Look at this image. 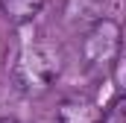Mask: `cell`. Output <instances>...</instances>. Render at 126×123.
<instances>
[{"instance_id": "obj_1", "label": "cell", "mask_w": 126, "mask_h": 123, "mask_svg": "<svg viewBox=\"0 0 126 123\" xmlns=\"http://www.w3.org/2000/svg\"><path fill=\"white\" fill-rule=\"evenodd\" d=\"M62 67L64 62L56 44L32 41L18 53V59L12 64V82L21 94L38 97V94L50 91L56 85V79L62 76Z\"/></svg>"}, {"instance_id": "obj_2", "label": "cell", "mask_w": 126, "mask_h": 123, "mask_svg": "<svg viewBox=\"0 0 126 123\" xmlns=\"http://www.w3.org/2000/svg\"><path fill=\"white\" fill-rule=\"evenodd\" d=\"M120 50H123V32L120 24L111 18H103L100 24L79 35V56L88 70H100V73L111 70L114 62L120 59Z\"/></svg>"}, {"instance_id": "obj_3", "label": "cell", "mask_w": 126, "mask_h": 123, "mask_svg": "<svg viewBox=\"0 0 126 123\" xmlns=\"http://www.w3.org/2000/svg\"><path fill=\"white\" fill-rule=\"evenodd\" d=\"M106 18V0H62V27L73 35L88 32Z\"/></svg>"}, {"instance_id": "obj_4", "label": "cell", "mask_w": 126, "mask_h": 123, "mask_svg": "<svg viewBox=\"0 0 126 123\" xmlns=\"http://www.w3.org/2000/svg\"><path fill=\"white\" fill-rule=\"evenodd\" d=\"M53 120L56 123H106V114L91 97H67L59 103Z\"/></svg>"}, {"instance_id": "obj_5", "label": "cell", "mask_w": 126, "mask_h": 123, "mask_svg": "<svg viewBox=\"0 0 126 123\" xmlns=\"http://www.w3.org/2000/svg\"><path fill=\"white\" fill-rule=\"evenodd\" d=\"M41 9H44V0H0L3 18H6L9 24H18V27L35 21V18L41 15Z\"/></svg>"}, {"instance_id": "obj_6", "label": "cell", "mask_w": 126, "mask_h": 123, "mask_svg": "<svg viewBox=\"0 0 126 123\" xmlns=\"http://www.w3.org/2000/svg\"><path fill=\"white\" fill-rule=\"evenodd\" d=\"M32 123H56V120H53V114H50V117H38V120H32Z\"/></svg>"}, {"instance_id": "obj_7", "label": "cell", "mask_w": 126, "mask_h": 123, "mask_svg": "<svg viewBox=\"0 0 126 123\" xmlns=\"http://www.w3.org/2000/svg\"><path fill=\"white\" fill-rule=\"evenodd\" d=\"M0 123H18L15 117H0Z\"/></svg>"}]
</instances>
